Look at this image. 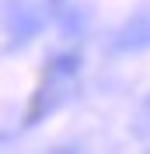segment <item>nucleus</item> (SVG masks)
Returning <instances> with one entry per match:
<instances>
[{"mask_svg": "<svg viewBox=\"0 0 150 154\" xmlns=\"http://www.w3.org/2000/svg\"><path fill=\"white\" fill-rule=\"evenodd\" d=\"M77 77H80V56L77 53H59L46 67V77H42V84L35 91V105L28 112V123H38L42 116L66 105L77 91Z\"/></svg>", "mask_w": 150, "mask_h": 154, "instance_id": "obj_1", "label": "nucleus"}, {"mask_svg": "<svg viewBox=\"0 0 150 154\" xmlns=\"http://www.w3.org/2000/svg\"><path fill=\"white\" fill-rule=\"evenodd\" d=\"M46 25V11L35 0H7L4 4V28L10 35V46H25L42 32Z\"/></svg>", "mask_w": 150, "mask_h": 154, "instance_id": "obj_2", "label": "nucleus"}, {"mask_svg": "<svg viewBox=\"0 0 150 154\" xmlns=\"http://www.w3.org/2000/svg\"><path fill=\"white\" fill-rule=\"evenodd\" d=\"M147 35H150V25H147V11H140L133 21H126L119 28V35L112 38V49L115 53H129V49H143L147 46Z\"/></svg>", "mask_w": 150, "mask_h": 154, "instance_id": "obj_3", "label": "nucleus"}]
</instances>
